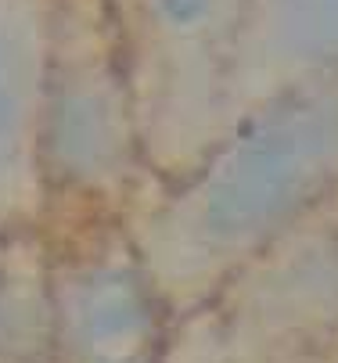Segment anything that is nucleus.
<instances>
[{
    "instance_id": "nucleus-4",
    "label": "nucleus",
    "mask_w": 338,
    "mask_h": 363,
    "mask_svg": "<svg viewBox=\"0 0 338 363\" xmlns=\"http://www.w3.org/2000/svg\"><path fill=\"white\" fill-rule=\"evenodd\" d=\"M55 40L43 0H0V223L36 209Z\"/></svg>"
},
{
    "instance_id": "nucleus-1",
    "label": "nucleus",
    "mask_w": 338,
    "mask_h": 363,
    "mask_svg": "<svg viewBox=\"0 0 338 363\" xmlns=\"http://www.w3.org/2000/svg\"><path fill=\"white\" fill-rule=\"evenodd\" d=\"M338 173V83L277 90L159 216L162 255H230L292 223Z\"/></svg>"
},
{
    "instance_id": "nucleus-3",
    "label": "nucleus",
    "mask_w": 338,
    "mask_h": 363,
    "mask_svg": "<svg viewBox=\"0 0 338 363\" xmlns=\"http://www.w3.org/2000/svg\"><path fill=\"white\" fill-rule=\"evenodd\" d=\"M137 130L130 97L101 58L51 65L43 108V173L51 169L76 187H108L130 169Z\"/></svg>"
},
{
    "instance_id": "nucleus-2",
    "label": "nucleus",
    "mask_w": 338,
    "mask_h": 363,
    "mask_svg": "<svg viewBox=\"0 0 338 363\" xmlns=\"http://www.w3.org/2000/svg\"><path fill=\"white\" fill-rule=\"evenodd\" d=\"M144 72V137L152 155L180 159L205 137L209 94L234 0H133Z\"/></svg>"
},
{
    "instance_id": "nucleus-5",
    "label": "nucleus",
    "mask_w": 338,
    "mask_h": 363,
    "mask_svg": "<svg viewBox=\"0 0 338 363\" xmlns=\"http://www.w3.org/2000/svg\"><path fill=\"white\" fill-rule=\"evenodd\" d=\"M72 331L86 363H140L152 342V306L133 270L105 267L79 281Z\"/></svg>"
},
{
    "instance_id": "nucleus-6",
    "label": "nucleus",
    "mask_w": 338,
    "mask_h": 363,
    "mask_svg": "<svg viewBox=\"0 0 338 363\" xmlns=\"http://www.w3.org/2000/svg\"><path fill=\"white\" fill-rule=\"evenodd\" d=\"M256 40L284 69L327 72L338 65V0H263Z\"/></svg>"
}]
</instances>
